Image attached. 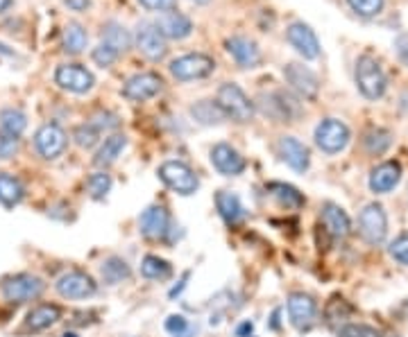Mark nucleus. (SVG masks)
<instances>
[{
    "label": "nucleus",
    "instance_id": "nucleus-30",
    "mask_svg": "<svg viewBox=\"0 0 408 337\" xmlns=\"http://www.w3.org/2000/svg\"><path fill=\"white\" fill-rule=\"evenodd\" d=\"M191 116L196 118L200 125H220L222 121H227L222 109L218 106V102H211V100H200L193 104Z\"/></svg>",
    "mask_w": 408,
    "mask_h": 337
},
{
    "label": "nucleus",
    "instance_id": "nucleus-7",
    "mask_svg": "<svg viewBox=\"0 0 408 337\" xmlns=\"http://www.w3.org/2000/svg\"><path fill=\"white\" fill-rule=\"evenodd\" d=\"M55 290L59 292V297L78 301V299H91L95 292H98V283H95L93 276L87 274V271L71 269L57 278Z\"/></svg>",
    "mask_w": 408,
    "mask_h": 337
},
{
    "label": "nucleus",
    "instance_id": "nucleus-33",
    "mask_svg": "<svg viewBox=\"0 0 408 337\" xmlns=\"http://www.w3.org/2000/svg\"><path fill=\"white\" fill-rule=\"evenodd\" d=\"M102 43L112 46L116 52H125L127 48L132 46V37L121 23H114V20H112V23H107L102 27Z\"/></svg>",
    "mask_w": 408,
    "mask_h": 337
},
{
    "label": "nucleus",
    "instance_id": "nucleus-45",
    "mask_svg": "<svg viewBox=\"0 0 408 337\" xmlns=\"http://www.w3.org/2000/svg\"><path fill=\"white\" fill-rule=\"evenodd\" d=\"M188 278H191V271H184V274H181V278H179V283L177 286H173L170 288V292H168V297L170 299H177L181 292L186 290V283H188Z\"/></svg>",
    "mask_w": 408,
    "mask_h": 337
},
{
    "label": "nucleus",
    "instance_id": "nucleus-22",
    "mask_svg": "<svg viewBox=\"0 0 408 337\" xmlns=\"http://www.w3.org/2000/svg\"><path fill=\"white\" fill-rule=\"evenodd\" d=\"M227 52L234 57V61L239 63L241 68H254L256 63L261 61L259 46L252 39L245 37H232L227 39Z\"/></svg>",
    "mask_w": 408,
    "mask_h": 337
},
{
    "label": "nucleus",
    "instance_id": "nucleus-40",
    "mask_svg": "<svg viewBox=\"0 0 408 337\" xmlns=\"http://www.w3.org/2000/svg\"><path fill=\"white\" fill-rule=\"evenodd\" d=\"M388 254L397 260V263L408 265V233L397 235L388 247Z\"/></svg>",
    "mask_w": 408,
    "mask_h": 337
},
{
    "label": "nucleus",
    "instance_id": "nucleus-26",
    "mask_svg": "<svg viewBox=\"0 0 408 337\" xmlns=\"http://www.w3.org/2000/svg\"><path fill=\"white\" fill-rule=\"evenodd\" d=\"M268 192L279 202V206H284V209H288V211H297L306 204L304 195L299 192L295 186H291V183L272 181V183H268Z\"/></svg>",
    "mask_w": 408,
    "mask_h": 337
},
{
    "label": "nucleus",
    "instance_id": "nucleus-27",
    "mask_svg": "<svg viewBox=\"0 0 408 337\" xmlns=\"http://www.w3.org/2000/svg\"><path fill=\"white\" fill-rule=\"evenodd\" d=\"M127 147V136L125 134H112L104 138V143L100 145V149L95 152V159L93 163L98 168H107L116 163V159L123 154V149Z\"/></svg>",
    "mask_w": 408,
    "mask_h": 337
},
{
    "label": "nucleus",
    "instance_id": "nucleus-46",
    "mask_svg": "<svg viewBox=\"0 0 408 337\" xmlns=\"http://www.w3.org/2000/svg\"><path fill=\"white\" fill-rule=\"evenodd\" d=\"M395 48H397V54H400V59L408 66V35H402L400 39H397Z\"/></svg>",
    "mask_w": 408,
    "mask_h": 337
},
{
    "label": "nucleus",
    "instance_id": "nucleus-31",
    "mask_svg": "<svg viewBox=\"0 0 408 337\" xmlns=\"http://www.w3.org/2000/svg\"><path fill=\"white\" fill-rule=\"evenodd\" d=\"M141 274L150 281H166V278L173 276V265H170L166 258L148 254L141 260Z\"/></svg>",
    "mask_w": 408,
    "mask_h": 337
},
{
    "label": "nucleus",
    "instance_id": "nucleus-15",
    "mask_svg": "<svg viewBox=\"0 0 408 337\" xmlns=\"http://www.w3.org/2000/svg\"><path fill=\"white\" fill-rule=\"evenodd\" d=\"M265 116L275 118L279 123H293L299 116V104L286 91H275L270 95H261Z\"/></svg>",
    "mask_w": 408,
    "mask_h": 337
},
{
    "label": "nucleus",
    "instance_id": "nucleus-18",
    "mask_svg": "<svg viewBox=\"0 0 408 337\" xmlns=\"http://www.w3.org/2000/svg\"><path fill=\"white\" fill-rule=\"evenodd\" d=\"M136 46L141 50L150 61H161L166 57V39L164 35L157 30L155 23H143L136 32Z\"/></svg>",
    "mask_w": 408,
    "mask_h": 337
},
{
    "label": "nucleus",
    "instance_id": "nucleus-52",
    "mask_svg": "<svg viewBox=\"0 0 408 337\" xmlns=\"http://www.w3.org/2000/svg\"><path fill=\"white\" fill-rule=\"evenodd\" d=\"M193 3H198V5H204V3H209V0H193Z\"/></svg>",
    "mask_w": 408,
    "mask_h": 337
},
{
    "label": "nucleus",
    "instance_id": "nucleus-53",
    "mask_svg": "<svg viewBox=\"0 0 408 337\" xmlns=\"http://www.w3.org/2000/svg\"><path fill=\"white\" fill-rule=\"evenodd\" d=\"M64 337H78V335H75V333H66V335H64Z\"/></svg>",
    "mask_w": 408,
    "mask_h": 337
},
{
    "label": "nucleus",
    "instance_id": "nucleus-42",
    "mask_svg": "<svg viewBox=\"0 0 408 337\" xmlns=\"http://www.w3.org/2000/svg\"><path fill=\"white\" fill-rule=\"evenodd\" d=\"M164 329L170 333V335H184L188 333V319L184 317V314H170V317L166 319Z\"/></svg>",
    "mask_w": 408,
    "mask_h": 337
},
{
    "label": "nucleus",
    "instance_id": "nucleus-43",
    "mask_svg": "<svg viewBox=\"0 0 408 337\" xmlns=\"http://www.w3.org/2000/svg\"><path fill=\"white\" fill-rule=\"evenodd\" d=\"M16 149H18V138L0 132V161L12 159L16 154Z\"/></svg>",
    "mask_w": 408,
    "mask_h": 337
},
{
    "label": "nucleus",
    "instance_id": "nucleus-12",
    "mask_svg": "<svg viewBox=\"0 0 408 337\" xmlns=\"http://www.w3.org/2000/svg\"><path fill=\"white\" fill-rule=\"evenodd\" d=\"M138 231L145 240H164L170 231V213L159 204L148 206L138 217Z\"/></svg>",
    "mask_w": 408,
    "mask_h": 337
},
{
    "label": "nucleus",
    "instance_id": "nucleus-34",
    "mask_svg": "<svg viewBox=\"0 0 408 337\" xmlns=\"http://www.w3.org/2000/svg\"><path fill=\"white\" fill-rule=\"evenodd\" d=\"M87 30H84L80 23H68L64 27V50L68 54H80L84 48H87Z\"/></svg>",
    "mask_w": 408,
    "mask_h": 337
},
{
    "label": "nucleus",
    "instance_id": "nucleus-36",
    "mask_svg": "<svg viewBox=\"0 0 408 337\" xmlns=\"http://www.w3.org/2000/svg\"><path fill=\"white\" fill-rule=\"evenodd\" d=\"M73 140L78 143L82 149H91L98 145V140H100V129L91 125V123H84L80 127H75V132H73Z\"/></svg>",
    "mask_w": 408,
    "mask_h": 337
},
{
    "label": "nucleus",
    "instance_id": "nucleus-24",
    "mask_svg": "<svg viewBox=\"0 0 408 337\" xmlns=\"http://www.w3.org/2000/svg\"><path fill=\"white\" fill-rule=\"evenodd\" d=\"M61 319V308L55 306V303H41V306L32 308L25 317V331L32 333H41L55 326Z\"/></svg>",
    "mask_w": 408,
    "mask_h": 337
},
{
    "label": "nucleus",
    "instance_id": "nucleus-55",
    "mask_svg": "<svg viewBox=\"0 0 408 337\" xmlns=\"http://www.w3.org/2000/svg\"><path fill=\"white\" fill-rule=\"evenodd\" d=\"M250 337H254V335H250Z\"/></svg>",
    "mask_w": 408,
    "mask_h": 337
},
{
    "label": "nucleus",
    "instance_id": "nucleus-29",
    "mask_svg": "<svg viewBox=\"0 0 408 337\" xmlns=\"http://www.w3.org/2000/svg\"><path fill=\"white\" fill-rule=\"evenodd\" d=\"M130 274H132V269H130V265H127V260H123L121 256H109L100 265V276L107 286L123 283L125 278H130Z\"/></svg>",
    "mask_w": 408,
    "mask_h": 337
},
{
    "label": "nucleus",
    "instance_id": "nucleus-16",
    "mask_svg": "<svg viewBox=\"0 0 408 337\" xmlns=\"http://www.w3.org/2000/svg\"><path fill=\"white\" fill-rule=\"evenodd\" d=\"M277 152L282 161L286 163L288 168H293L295 172H306L311 166V154H308V147L297 140L295 136H282L277 143Z\"/></svg>",
    "mask_w": 408,
    "mask_h": 337
},
{
    "label": "nucleus",
    "instance_id": "nucleus-47",
    "mask_svg": "<svg viewBox=\"0 0 408 337\" xmlns=\"http://www.w3.org/2000/svg\"><path fill=\"white\" fill-rule=\"evenodd\" d=\"M73 12H84V9H89L91 7V0H64Z\"/></svg>",
    "mask_w": 408,
    "mask_h": 337
},
{
    "label": "nucleus",
    "instance_id": "nucleus-32",
    "mask_svg": "<svg viewBox=\"0 0 408 337\" xmlns=\"http://www.w3.org/2000/svg\"><path fill=\"white\" fill-rule=\"evenodd\" d=\"M25 127H28V118L25 114L20 111V109H3L0 111V132L3 134H9V136H20L25 132Z\"/></svg>",
    "mask_w": 408,
    "mask_h": 337
},
{
    "label": "nucleus",
    "instance_id": "nucleus-21",
    "mask_svg": "<svg viewBox=\"0 0 408 337\" xmlns=\"http://www.w3.org/2000/svg\"><path fill=\"white\" fill-rule=\"evenodd\" d=\"M402 179V166L397 161H385L381 166H377L370 175V190L377 195L390 192Z\"/></svg>",
    "mask_w": 408,
    "mask_h": 337
},
{
    "label": "nucleus",
    "instance_id": "nucleus-11",
    "mask_svg": "<svg viewBox=\"0 0 408 337\" xmlns=\"http://www.w3.org/2000/svg\"><path fill=\"white\" fill-rule=\"evenodd\" d=\"M288 319L295 326L297 331H308L311 326L318 319V303L311 295H304V292H293L288 297Z\"/></svg>",
    "mask_w": 408,
    "mask_h": 337
},
{
    "label": "nucleus",
    "instance_id": "nucleus-10",
    "mask_svg": "<svg viewBox=\"0 0 408 337\" xmlns=\"http://www.w3.org/2000/svg\"><path fill=\"white\" fill-rule=\"evenodd\" d=\"M55 84L64 91H71V93H89L93 89V75L91 71H87L80 63H61L55 71Z\"/></svg>",
    "mask_w": 408,
    "mask_h": 337
},
{
    "label": "nucleus",
    "instance_id": "nucleus-25",
    "mask_svg": "<svg viewBox=\"0 0 408 337\" xmlns=\"http://www.w3.org/2000/svg\"><path fill=\"white\" fill-rule=\"evenodd\" d=\"M216 209L220 213V217L224 220V224L227 226H236V224H241L245 220V209H243V204L239 200V195H234L229 190H218L216 192Z\"/></svg>",
    "mask_w": 408,
    "mask_h": 337
},
{
    "label": "nucleus",
    "instance_id": "nucleus-5",
    "mask_svg": "<svg viewBox=\"0 0 408 337\" xmlns=\"http://www.w3.org/2000/svg\"><path fill=\"white\" fill-rule=\"evenodd\" d=\"M359 231L368 245H381L388 235V215L381 204H368L359 215Z\"/></svg>",
    "mask_w": 408,
    "mask_h": 337
},
{
    "label": "nucleus",
    "instance_id": "nucleus-49",
    "mask_svg": "<svg viewBox=\"0 0 408 337\" xmlns=\"http://www.w3.org/2000/svg\"><path fill=\"white\" fill-rule=\"evenodd\" d=\"M279 317H282V310L277 308V310L272 312V317H270V319H272V321H270V331H279V326H282V324H279Z\"/></svg>",
    "mask_w": 408,
    "mask_h": 337
},
{
    "label": "nucleus",
    "instance_id": "nucleus-4",
    "mask_svg": "<svg viewBox=\"0 0 408 337\" xmlns=\"http://www.w3.org/2000/svg\"><path fill=\"white\" fill-rule=\"evenodd\" d=\"M356 86L363 93V97H368V100H379V97H383L388 82H385V75L377 59L365 54V57L356 61Z\"/></svg>",
    "mask_w": 408,
    "mask_h": 337
},
{
    "label": "nucleus",
    "instance_id": "nucleus-38",
    "mask_svg": "<svg viewBox=\"0 0 408 337\" xmlns=\"http://www.w3.org/2000/svg\"><path fill=\"white\" fill-rule=\"evenodd\" d=\"M347 3L354 12L365 16V18L381 14V9H383V0H347Z\"/></svg>",
    "mask_w": 408,
    "mask_h": 337
},
{
    "label": "nucleus",
    "instance_id": "nucleus-9",
    "mask_svg": "<svg viewBox=\"0 0 408 337\" xmlns=\"http://www.w3.org/2000/svg\"><path fill=\"white\" fill-rule=\"evenodd\" d=\"M68 145L66 132L57 123H46L37 129L35 134V147L46 161H55L64 154V149Z\"/></svg>",
    "mask_w": 408,
    "mask_h": 337
},
{
    "label": "nucleus",
    "instance_id": "nucleus-20",
    "mask_svg": "<svg viewBox=\"0 0 408 337\" xmlns=\"http://www.w3.org/2000/svg\"><path fill=\"white\" fill-rule=\"evenodd\" d=\"M157 30L164 35V39H186L191 32H193V23L191 18L184 16L181 12H177V9H168V12H164L159 16L157 20Z\"/></svg>",
    "mask_w": 408,
    "mask_h": 337
},
{
    "label": "nucleus",
    "instance_id": "nucleus-2",
    "mask_svg": "<svg viewBox=\"0 0 408 337\" xmlns=\"http://www.w3.org/2000/svg\"><path fill=\"white\" fill-rule=\"evenodd\" d=\"M157 175L161 181H164L166 188L181 195V197H188V195H193L200 188L198 175L186 166L184 161H164L159 166Z\"/></svg>",
    "mask_w": 408,
    "mask_h": 337
},
{
    "label": "nucleus",
    "instance_id": "nucleus-50",
    "mask_svg": "<svg viewBox=\"0 0 408 337\" xmlns=\"http://www.w3.org/2000/svg\"><path fill=\"white\" fill-rule=\"evenodd\" d=\"M9 5H12V0H0V14H3V12H7V9H9Z\"/></svg>",
    "mask_w": 408,
    "mask_h": 337
},
{
    "label": "nucleus",
    "instance_id": "nucleus-51",
    "mask_svg": "<svg viewBox=\"0 0 408 337\" xmlns=\"http://www.w3.org/2000/svg\"><path fill=\"white\" fill-rule=\"evenodd\" d=\"M0 52H3V54H14L12 50H7V46H3V43H0Z\"/></svg>",
    "mask_w": 408,
    "mask_h": 337
},
{
    "label": "nucleus",
    "instance_id": "nucleus-23",
    "mask_svg": "<svg viewBox=\"0 0 408 337\" xmlns=\"http://www.w3.org/2000/svg\"><path fill=\"white\" fill-rule=\"evenodd\" d=\"M322 224L325 229L336 238V240H342L352 233V222H349V215L340 209V206L327 202L322 206Z\"/></svg>",
    "mask_w": 408,
    "mask_h": 337
},
{
    "label": "nucleus",
    "instance_id": "nucleus-14",
    "mask_svg": "<svg viewBox=\"0 0 408 337\" xmlns=\"http://www.w3.org/2000/svg\"><path fill=\"white\" fill-rule=\"evenodd\" d=\"M211 163H213V168H216L220 175H224V177H239V175H243V172H245V168H248V161H245L239 154V149H234L227 143L213 145V149H211Z\"/></svg>",
    "mask_w": 408,
    "mask_h": 337
},
{
    "label": "nucleus",
    "instance_id": "nucleus-44",
    "mask_svg": "<svg viewBox=\"0 0 408 337\" xmlns=\"http://www.w3.org/2000/svg\"><path fill=\"white\" fill-rule=\"evenodd\" d=\"M138 3L150 12H164V9H170L175 5V0H138Z\"/></svg>",
    "mask_w": 408,
    "mask_h": 337
},
{
    "label": "nucleus",
    "instance_id": "nucleus-13",
    "mask_svg": "<svg viewBox=\"0 0 408 337\" xmlns=\"http://www.w3.org/2000/svg\"><path fill=\"white\" fill-rule=\"evenodd\" d=\"M161 89H164V80L157 73H138L125 82L123 97L132 102H145L150 97H155Z\"/></svg>",
    "mask_w": 408,
    "mask_h": 337
},
{
    "label": "nucleus",
    "instance_id": "nucleus-3",
    "mask_svg": "<svg viewBox=\"0 0 408 337\" xmlns=\"http://www.w3.org/2000/svg\"><path fill=\"white\" fill-rule=\"evenodd\" d=\"M46 283L35 274H14V276H5L3 283H0V292H3L5 301L9 303H28L35 301L44 295Z\"/></svg>",
    "mask_w": 408,
    "mask_h": 337
},
{
    "label": "nucleus",
    "instance_id": "nucleus-41",
    "mask_svg": "<svg viewBox=\"0 0 408 337\" xmlns=\"http://www.w3.org/2000/svg\"><path fill=\"white\" fill-rule=\"evenodd\" d=\"M118 54H121V52H116L112 46H107V43H100V46L93 50V61L98 63V66L107 68V66H112V63L118 59Z\"/></svg>",
    "mask_w": 408,
    "mask_h": 337
},
{
    "label": "nucleus",
    "instance_id": "nucleus-37",
    "mask_svg": "<svg viewBox=\"0 0 408 337\" xmlns=\"http://www.w3.org/2000/svg\"><path fill=\"white\" fill-rule=\"evenodd\" d=\"M112 190V177L107 172H93V175L87 179V192L93 200H104L107 192Z\"/></svg>",
    "mask_w": 408,
    "mask_h": 337
},
{
    "label": "nucleus",
    "instance_id": "nucleus-28",
    "mask_svg": "<svg viewBox=\"0 0 408 337\" xmlns=\"http://www.w3.org/2000/svg\"><path fill=\"white\" fill-rule=\"evenodd\" d=\"M25 197V188L16 177L7 175V172H0V204L5 209H14Z\"/></svg>",
    "mask_w": 408,
    "mask_h": 337
},
{
    "label": "nucleus",
    "instance_id": "nucleus-48",
    "mask_svg": "<svg viewBox=\"0 0 408 337\" xmlns=\"http://www.w3.org/2000/svg\"><path fill=\"white\" fill-rule=\"evenodd\" d=\"M254 331V324L250 319H245L243 324H239V329H236V337H250Z\"/></svg>",
    "mask_w": 408,
    "mask_h": 337
},
{
    "label": "nucleus",
    "instance_id": "nucleus-17",
    "mask_svg": "<svg viewBox=\"0 0 408 337\" xmlns=\"http://www.w3.org/2000/svg\"><path fill=\"white\" fill-rule=\"evenodd\" d=\"M284 78L299 95L306 97V100H313V97L318 95L320 82L316 78V73L306 66H302V63H288V66L284 68Z\"/></svg>",
    "mask_w": 408,
    "mask_h": 337
},
{
    "label": "nucleus",
    "instance_id": "nucleus-19",
    "mask_svg": "<svg viewBox=\"0 0 408 337\" xmlns=\"http://www.w3.org/2000/svg\"><path fill=\"white\" fill-rule=\"evenodd\" d=\"M291 46L302 54L304 59H318L320 57V41L316 37V32L311 30L306 23H293L286 32Z\"/></svg>",
    "mask_w": 408,
    "mask_h": 337
},
{
    "label": "nucleus",
    "instance_id": "nucleus-35",
    "mask_svg": "<svg viewBox=\"0 0 408 337\" xmlns=\"http://www.w3.org/2000/svg\"><path fill=\"white\" fill-rule=\"evenodd\" d=\"M363 143H365V149L370 152V154H383L385 149H388L392 145V134L388 132V129H370L368 134H365L363 138Z\"/></svg>",
    "mask_w": 408,
    "mask_h": 337
},
{
    "label": "nucleus",
    "instance_id": "nucleus-39",
    "mask_svg": "<svg viewBox=\"0 0 408 337\" xmlns=\"http://www.w3.org/2000/svg\"><path fill=\"white\" fill-rule=\"evenodd\" d=\"M338 337H381V333L368 324H347L338 331Z\"/></svg>",
    "mask_w": 408,
    "mask_h": 337
},
{
    "label": "nucleus",
    "instance_id": "nucleus-1",
    "mask_svg": "<svg viewBox=\"0 0 408 337\" xmlns=\"http://www.w3.org/2000/svg\"><path fill=\"white\" fill-rule=\"evenodd\" d=\"M216 102L222 109L224 118H229L234 123H250L254 118V104L239 84H222L218 89Z\"/></svg>",
    "mask_w": 408,
    "mask_h": 337
},
{
    "label": "nucleus",
    "instance_id": "nucleus-6",
    "mask_svg": "<svg viewBox=\"0 0 408 337\" xmlns=\"http://www.w3.org/2000/svg\"><path fill=\"white\" fill-rule=\"evenodd\" d=\"M213 68H216V61H213L209 54H202V52L184 54V57H177L170 63V73H173V78L179 82H193V80L209 78Z\"/></svg>",
    "mask_w": 408,
    "mask_h": 337
},
{
    "label": "nucleus",
    "instance_id": "nucleus-54",
    "mask_svg": "<svg viewBox=\"0 0 408 337\" xmlns=\"http://www.w3.org/2000/svg\"><path fill=\"white\" fill-rule=\"evenodd\" d=\"M175 337H191L188 333H184V335H175Z\"/></svg>",
    "mask_w": 408,
    "mask_h": 337
},
{
    "label": "nucleus",
    "instance_id": "nucleus-8",
    "mask_svg": "<svg viewBox=\"0 0 408 337\" xmlns=\"http://www.w3.org/2000/svg\"><path fill=\"white\" fill-rule=\"evenodd\" d=\"M349 143V127L336 121V118H327L316 127V145L325 152V154H338Z\"/></svg>",
    "mask_w": 408,
    "mask_h": 337
}]
</instances>
